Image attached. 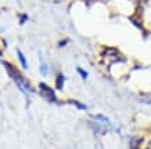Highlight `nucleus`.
<instances>
[{"instance_id": "obj_1", "label": "nucleus", "mask_w": 151, "mask_h": 149, "mask_svg": "<svg viewBox=\"0 0 151 149\" xmlns=\"http://www.w3.org/2000/svg\"><path fill=\"white\" fill-rule=\"evenodd\" d=\"M3 65H4V68L7 69V72L10 73V76L13 77L14 81L17 83V86H18L19 88H21V91H24L25 94H27L28 91H33V90H32V87L29 86V83H28L27 80H24L22 77L19 76V73L17 72V71H15V69H14L9 62H3Z\"/></svg>"}, {"instance_id": "obj_4", "label": "nucleus", "mask_w": 151, "mask_h": 149, "mask_svg": "<svg viewBox=\"0 0 151 149\" xmlns=\"http://www.w3.org/2000/svg\"><path fill=\"white\" fill-rule=\"evenodd\" d=\"M17 55H18V59H19V62H21V65L24 66V69H27L28 68V63H27V58L24 57V54L21 53V50H17Z\"/></svg>"}, {"instance_id": "obj_3", "label": "nucleus", "mask_w": 151, "mask_h": 149, "mask_svg": "<svg viewBox=\"0 0 151 149\" xmlns=\"http://www.w3.org/2000/svg\"><path fill=\"white\" fill-rule=\"evenodd\" d=\"M64 80H65L64 75H63V73H58L57 77H55V87H57L58 90H63V87H64Z\"/></svg>"}, {"instance_id": "obj_2", "label": "nucleus", "mask_w": 151, "mask_h": 149, "mask_svg": "<svg viewBox=\"0 0 151 149\" xmlns=\"http://www.w3.org/2000/svg\"><path fill=\"white\" fill-rule=\"evenodd\" d=\"M39 87H40V91H42V95L45 97V98H47L50 102H55L57 101V98H55V93L54 90H51L50 87L47 86L46 83H40L39 84Z\"/></svg>"}, {"instance_id": "obj_8", "label": "nucleus", "mask_w": 151, "mask_h": 149, "mask_svg": "<svg viewBox=\"0 0 151 149\" xmlns=\"http://www.w3.org/2000/svg\"><path fill=\"white\" fill-rule=\"evenodd\" d=\"M27 19H28V15H27V14H25V15H21V21H19V24L27 22Z\"/></svg>"}, {"instance_id": "obj_10", "label": "nucleus", "mask_w": 151, "mask_h": 149, "mask_svg": "<svg viewBox=\"0 0 151 149\" xmlns=\"http://www.w3.org/2000/svg\"><path fill=\"white\" fill-rule=\"evenodd\" d=\"M1 54H3V53H1V51H0V55H1Z\"/></svg>"}, {"instance_id": "obj_5", "label": "nucleus", "mask_w": 151, "mask_h": 149, "mask_svg": "<svg viewBox=\"0 0 151 149\" xmlns=\"http://www.w3.org/2000/svg\"><path fill=\"white\" fill-rule=\"evenodd\" d=\"M69 104H73L76 108H79V109H87V106L85 104H81V102H78V101H75V99H69L68 101Z\"/></svg>"}, {"instance_id": "obj_7", "label": "nucleus", "mask_w": 151, "mask_h": 149, "mask_svg": "<svg viewBox=\"0 0 151 149\" xmlns=\"http://www.w3.org/2000/svg\"><path fill=\"white\" fill-rule=\"evenodd\" d=\"M76 71H78V73L82 76V79H85V80H86V79H87V72H86V71H85V69H82L81 66H78V68H76Z\"/></svg>"}, {"instance_id": "obj_9", "label": "nucleus", "mask_w": 151, "mask_h": 149, "mask_svg": "<svg viewBox=\"0 0 151 149\" xmlns=\"http://www.w3.org/2000/svg\"><path fill=\"white\" fill-rule=\"evenodd\" d=\"M67 43H68V40H61V43H60V47H63V46H65V44H67Z\"/></svg>"}, {"instance_id": "obj_6", "label": "nucleus", "mask_w": 151, "mask_h": 149, "mask_svg": "<svg viewBox=\"0 0 151 149\" xmlns=\"http://www.w3.org/2000/svg\"><path fill=\"white\" fill-rule=\"evenodd\" d=\"M47 72H49V69H47V65L40 59V73L43 75V76H46Z\"/></svg>"}]
</instances>
